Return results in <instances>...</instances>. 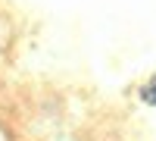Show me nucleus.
Here are the masks:
<instances>
[{
	"instance_id": "nucleus-1",
	"label": "nucleus",
	"mask_w": 156,
	"mask_h": 141,
	"mask_svg": "<svg viewBox=\"0 0 156 141\" xmlns=\"http://www.w3.org/2000/svg\"><path fill=\"white\" fill-rule=\"evenodd\" d=\"M140 100H144V104H150V107H156V72L150 75V82L147 85H140Z\"/></svg>"
}]
</instances>
